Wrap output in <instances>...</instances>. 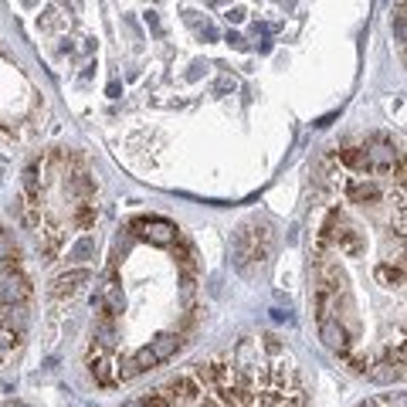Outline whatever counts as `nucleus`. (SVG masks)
I'll return each instance as SVG.
<instances>
[{"label":"nucleus","instance_id":"f257e3e1","mask_svg":"<svg viewBox=\"0 0 407 407\" xmlns=\"http://www.w3.org/2000/svg\"><path fill=\"white\" fill-rule=\"evenodd\" d=\"M272 255V231L265 224H241L231 241V261L241 275H251V261H265Z\"/></svg>","mask_w":407,"mask_h":407},{"label":"nucleus","instance_id":"f03ea898","mask_svg":"<svg viewBox=\"0 0 407 407\" xmlns=\"http://www.w3.org/2000/svg\"><path fill=\"white\" fill-rule=\"evenodd\" d=\"M132 231H136L143 241L160 244V248L177 241V228H173L170 221H163V217H136V221H132Z\"/></svg>","mask_w":407,"mask_h":407},{"label":"nucleus","instance_id":"7ed1b4c3","mask_svg":"<svg viewBox=\"0 0 407 407\" xmlns=\"http://www.w3.org/2000/svg\"><path fill=\"white\" fill-rule=\"evenodd\" d=\"M0 279H3V288H0L3 306H21V302H28L31 285H28V279L21 275V268H14V272H7V275H0Z\"/></svg>","mask_w":407,"mask_h":407},{"label":"nucleus","instance_id":"20e7f679","mask_svg":"<svg viewBox=\"0 0 407 407\" xmlns=\"http://www.w3.org/2000/svg\"><path fill=\"white\" fill-rule=\"evenodd\" d=\"M92 275H88V268H75V272H65V275H58L54 282H51V295L54 299H65V295H75L79 292L81 282H88Z\"/></svg>","mask_w":407,"mask_h":407},{"label":"nucleus","instance_id":"39448f33","mask_svg":"<svg viewBox=\"0 0 407 407\" xmlns=\"http://www.w3.org/2000/svg\"><path fill=\"white\" fill-rule=\"evenodd\" d=\"M88 366H92V377H95L102 387H109V384L116 380V377H112V364H109V357H106V346H102V343H95V346H92Z\"/></svg>","mask_w":407,"mask_h":407},{"label":"nucleus","instance_id":"423d86ee","mask_svg":"<svg viewBox=\"0 0 407 407\" xmlns=\"http://www.w3.org/2000/svg\"><path fill=\"white\" fill-rule=\"evenodd\" d=\"M319 336H323V343L332 353H346V350H350L346 332H343V326L336 323V319H323V323H319Z\"/></svg>","mask_w":407,"mask_h":407},{"label":"nucleus","instance_id":"0eeeda50","mask_svg":"<svg viewBox=\"0 0 407 407\" xmlns=\"http://www.w3.org/2000/svg\"><path fill=\"white\" fill-rule=\"evenodd\" d=\"M150 350H153V357L163 364V360H170V357L180 350V336H177V332H163V336H157V339H153V346H150Z\"/></svg>","mask_w":407,"mask_h":407},{"label":"nucleus","instance_id":"6e6552de","mask_svg":"<svg viewBox=\"0 0 407 407\" xmlns=\"http://www.w3.org/2000/svg\"><path fill=\"white\" fill-rule=\"evenodd\" d=\"M88 255H95V238H92V235H85V238L72 248V258H75V261H85Z\"/></svg>","mask_w":407,"mask_h":407},{"label":"nucleus","instance_id":"1a4fd4ad","mask_svg":"<svg viewBox=\"0 0 407 407\" xmlns=\"http://www.w3.org/2000/svg\"><path fill=\"white\" fill-rule=\"evenodd\" d=\"M136 373H143L139 366H136V360L129 357V360H122V364H116V380H132Z\"/></svg>","mask_w":407,"mask_h":407},{"label":"nucleus","instance_id":"9d476101","mask_svg":"<svg viewBox=\"0 0 407 407\" xmlns=\"http://www.w3.org/2000/svg\"><path fill=\"white\" fill-rule=\"evenodd\" d=\"M14 343H17V332H14L10 326H3V329H0V360H3L7 350H14Z\"/></svg>","mask_w":407,"mask_h":407},{"label":"nucleus","instance_id":"9b49d317","mask_svg":"<svg viewBox=\"0 0 407 407\" xmlns=\"http://www.w3.org/2000/svg\"><path fill=\"white\" fill-rule=\"evenodd\" d=\"M143 404H146V407H173V404H170V401H166V397L160 394V390H157V394H146V397H143Z\"/></svg>","mask_w":407,"mask_h":407},{"label":"nucleus","instance_id":"f8f14e48","mask_svg":"<svg viewBox=\"0 0 407 407\" xmlns=\"http://www.w3.org/2000/svg\"><path fill=\"white\" fill-rule=\"evenodd\" d=\"M217 88H221V92H228V88H235V79H221V81H217Z\"/></svg>","mask_w":407,"mask_h":407},{"label":"nucleus","instance_id":"ddd939ff","mask_svg":"<svg viewBox=\"0 0 407 407\" xmlns=\"http://www.w3.org/2000/svg\"><path fill=\"white\" fill-rule=\"evenodd\" d=\"M201 407H221V404H217L214 397H204V401H201Z\"/></svg>","mask_w":407,"mask_h":407},{"label":"nucleus","instance_id":"4468645a","mask_svg":"<svg viewBox=\"0 0 407 407\" xmlns=\"http://www.w3.org/2000/svg\"><path fill=\"white\" fill-rule=\"evenodd\" d=\"M126 407H146V404H143V397H139V401H129Z\"/></svg>","mask_w":407,"mask_h":407},{"label":"nucleus","instance_id":"2eb2a0df","mask_svg":"<svg viewBox=\"0 0 407 407\" xmlns=\"http://www.w3.org/2000/svg\"><path fill=\"white\" fill-rule=\"evenodd\" d=\"M360 407H380V404H377V401H364V404H360Z\"/></svg>","mask_w":407,"mask_h":407},{"label":"nucleus","instance_id":"dca6fc26","mask_svg":"<svg viewBox=\"0 0 407 407\" xmlns=\"http://www.w3.org/2000/svg\"><path fill=\"white\" fill-rule=\"evenodd\" d=\"M3 407H24V404H3Z\"/></svg>","mask_w":407,"mask_h":407}]
</instances>
